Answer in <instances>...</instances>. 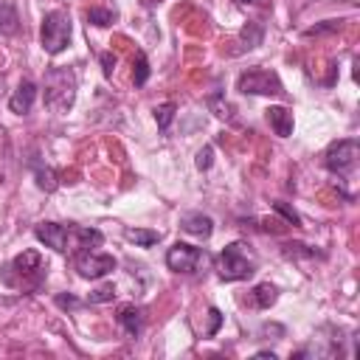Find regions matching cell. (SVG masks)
Returning <instances> with one entry per match:
<instances>
[{
  "instance_id": "1",
  "label": "cell",
  "mask_w": 360,
  "mask_h": 360,
  "mask_svg": "<svg viewBox=\"0 0 360 360\" xmlns=\"http://www.w3.org/2000/svg\"><path fill=\"white\" fill-rule=\"evenodd\" d=\"M37 239L45 242L48 248L68 253V250H87V248H98L101 245V231L96 228H79V225H59V222H39L34 228Z\"/></svg>"
},
{
  "instance_id": "2",
  "label": "cell",
  "mask_w": 360,
  "mask_h": 360,
  "mask_svg": "<svg viewBox=\"0 0 360 360\" xmlns=\"http://www.w3.org/2000/svg\"><path fill=\"white\" fill-rule=\"evenodd\" d=\"M76 73L70 68H51L45 73V84H42V96H45V107L51 112H68L76 101Z\"/></svg>"
},
{
  "instance_id": "3",
  "label": "cell",
  "mask_w": 360,
  "mask_h": 360,
  "mask_svg": "<svg viewBox=\"0 0 360 360\" xmlns=\"http://www.w3.org/2000/svg\"><path fill=\"white\" fill-rule=\"evenodd\" d=\"M219 278L222 281H242L256 273V256L248 250L245 242H231L219 253Z\"/></svg>"
},
{
  "instance_id": "4",
  "label": "cell",
  "mask_w": 360,
  "mask_h": 360,
  "mask_svg": "<svg viewBox=\"0 0 360 360\" xmlns=\"http://www.w3.org/2000/svg\"><path fill=\"white\" fill-rule=\"evenodd\" d=\"M45 270H42V259L37 250H22L20 256H14L11 264H6L3 281L8 287H37L42 281Z\"/></svg>"
},
{
  "instance_id": "5",
  "label": "cell",
  "mask_w": 360,
  "mask_h": 360,
  "mask_svg": "<svg viewBox=\"0 0 360 360\" xmlns=\"http://www.w3.org/2000/svg\"><path fill=\"white\" fill-rule=\"evenodd\" d=\"M39 39H42V48L48 53H62L70 42V14L56 8V11H48L45 20H42V31H39Z\"/></svg>"
},
{
  "instance_id": "6",
  "label": "cell",
  "mask_w": 360,
  "mask_h": 360,
  "mask_svg": "<svg viewBox=\"0 0 360 360\" xmlns=\"http://www.w3.org/2000/svg\"><path fill=\"white\" fill-rule=\"evenodd\" d=\"M236 87L245 93V96H281L284 87L278 82V76L273 70H264V68H250L239 76Z\"/></svg>"
},
{
  "instance_id": "7",
  "label": "cell",
  "mask_w": 360,
  "mask_h": 360,
  "mask_svg": "<svg viewBox=\"0 0 360 360\" xmlns=\"http://www.w3.org/2000/svg\"><path fill=\"white\" fill-rule=\"evenodd\" d=\"M357 166V141L354 138H343V141H335L329 149H326V169L338 177H349Z\"/></svg>"
},
{
  "instance_id": "8",
  "label": "cell",
  "mask_w": 360,
  "mask_h": 360,
  "mask_svg": "<svg viewBox=\"0 0 360 360\" xmlns=\"http://www.w3.org/2000/svg\"><path fill=\"white\" fill-rule=\"evenodd\" d=\"M205 262H208L205 250H200V248H194V245H186V242H174V245L169 248V253H166L169 270L186 273V276H188V273H197Z\"/></svg>"
},
{
  "instance_id": "9",
  "label": "cell",
  "mask_w": 360,
  "mask_h": 360,
  "mask_svg": "<svg viewBox=\"0 0 360 360\" xmlns=\"http://www.w3.org/2000/svg\"><path fill=\"white\" fill-rule=\"evenodd\" d=\"M76 270L84 278H101V276H107V273L115 270V259L110 253H98V250L87 248V250H79L76 253Z\"/></svg>"
},
{
  "instance_id": "10",
  "label": "cell",
  "mask_w": 360,
  "mask_h": 360,
  "mask_svg": "<svg viewBox=\"0 0 360 360\" xmlns=\"http://www.w3.org/2000/svg\"><path fill=\"white\" fill-rule=\"evenodd\" d=\"M34 98H37V84H34L31 79H22L20 87H17V93L8 98V107H11V112L25 115V112H31Z\"/></svg>"
},
{
  "instance_id": "11",
  "label": "cell",
  "mask_w": 360,
  "mask_h": 360,
  "mask_svg": "<svg viewBox=\"0 0 360 360\" xmlns=\"http://www.w3.org/2000/svg\"><path fill=\"white\" fill-rule=\"evenodd\" d=\"M180 228L186 231V233H191V236H200V239H208L211 233H214V219L208 217V214H186L183 219H180Z\"/></svg>"
},
{
  "instance_id": "12",
  "label": "cell",
  "mask_w": 360,
  "mask_h": 360,
  "mask_svg": "<svg viewBox=\"0 0 360 360\" xmlns=\"http://www.w3.org/2000/svg\"><path fill=\"white\" fill-rule=\"evenodd\" d=\"M267 124L273 127V132L278 138H287L292 135V112L287 107H270L267 110Z\"/></svg>"
},
{
  "instance_id": "13",
  "label": "cell",
  "mask_w": 360,
  "mask_h": 360,
  "mask_svg": "<svg viewBox=\"0 0 360 360\" xmlns=\"http://www.w3.org/2000/svg\"><path fill=\"white\" fill-rule=\"evenodd\" d=\"M118 323L127 332V338H138L143 332V315H141V309H135L129 304L118 309Z\"/></svg>"
},
{
  "instance_id": "14",
  "label": "cell",
  "mask_w": 360,
  "mask_h": 360,
  "mask_svg": "<svg viewBox=\"0 0 360 360\" xmlns=\"http://www.w3.org/2000/svg\"><path fill=\"white\" fill-rule=\"evenodd\" d=\"M20 28V14L11 0H0V34H14Z\"/></svg>"
},
{
  "instance_id": "15",
  "label": "cell",
  "mask_w": 360,
  "mask_h": 360,
  "mask_svg": "<svg viewBox=\"0 0 360 360\" xmlns=\"http://www.w3.org/2000/svg\"><path fill=\"white\" fill-rule=\"evenodd\" d=\"M276 298H278V290H276L270 281L256 284L253 292H250V301H253V307H259V309H267L270 304H276Z\"/></svg>"
},
{
  "instance_id": "16",
  "label": "cell",
  "mask_w": 360,
  "mask_h": 360,
  "mask_svg": "<svg viewBox=\"0 0 360 360\" xmlns=\"http://www.w3.org/2000/svg\"><path fill=\"white\" fill-rule=\"evenodd\" d=\"M127 239L135 242V245H141V248H152L160 239V233L158 231H146V228H129L127 231Z\"/></svg>"
},
{
  "instance_id": "17",
  "label": "cell",
  "mask_w": 360,
  "mask_h": 360,
  "mask_svg": "<svg viewBox=\"0 0 360 360\" xmlns=\"http://www.w3.org/2000/svg\"><path fill=\"white\" fill-rule=\"evenodd\" d=\"M146 79H149V62H146V53L141 51V53H138V59H135L132 82H135V87H141V84H146Z\"/></svg>"
},
{
  "instance_id": "18",
  "label": "cell",
  "mask_w": 360,
  "mask_h": 360,
  "mask_svg": "<svg viewBox=\"0 0 360 360\" xmlns=\"http://www.w3.org/2000/svg\"><path fill=\"white\" fill-rule=\"evenodd\" d=\"M37 186L45 188V191H53V188H56V174H53V169L37 166Z\"/></svg>"
},
{
  "instance_id": "19",
  "label": "cell",
  "mask_w": 360,
  "mask_h": 360,
  "mask_svg": "<svg viewBox=\"0 0 360 360\" xmlns=\"http://www.w3.org/2000/svg\"><path fill=\"white\" fill-rule=\"evenodd\" d=\"M87 20L93 25H110L115 20V11H110V8H90L87 11Z\"/></svg>"
},
{
  "instance_id": "20",
  "label": "cell",
  "mask_w": 360,
  "mask_h": 360,
  "mask_svg": "<svg viewBox=\"0 0 360 360\" xmlns=\"http://www.w3.org/2000/svg\"><path fill=\"white\" fill-rule=\"evenodd\" d=\"M112 298H115V287L104 284V287H98L96 292L87 295V304H104V301H112Z\"/></svg>"
},
{
  "instance_id": "21",
  "label": "cell",
  "mask_w": 360,
  "mask_h": 360,
  "mask_svg": "<svg viewBox=\"0 0 360 360\" xmlns=\"http://www.w3.org/2000/svg\"><path fill=\"white\" fill-rule=\"evenodd\" d=\"M155 118H158V127H160V129H169V124H172V118H174V104H160V107L155 110Z\"/></svg>"
},
{
  "instance_id": "22",
  "label": "cell",
  "mask_w": 360,
  "mask_h": 360,
  "mask_svg": "<svg viewBox=\"0 0 360 360\" xmlns=\"http://www.w3.org/2000/svg\"><path fill=\"white\" fill-rule=\"evenodd\" d=\"M242 39L248 42L245 48H256V45L262 42V25H259V22H250V34H248V31H242Z\"/></svg>"
},
{
  "instance_id": "23",
  "label": "cell",
  "mask_w": 360,
  "mask_h": 360,
  "mask_svg": "<svg viewBox=\"0 0 360 360\" xmlns=\"http://www.w3.org/2000/svg\"><path fill=\"white\" fill-rule=\"evenodd\" d=\"M211 155H214L211 146L200 149V152H197V169H208V166H211Z\"/></svg>"
},
{
  "instance_id": "24",
  "label": "cell",
  "mask_w": 360,
  "mask_h": 360,
  "mask_svg": "<svg viewBox=\"0 0 360 360\" xmlns=\"http://www.w3.org/2000/svg\"><path fill=\"white\" fill-rule=\"evenodd\" d=\"M101 70H104V76H112V70H115V56L112 53H101Z\"/></svg>"
},
{
  "instance_id": "25",
  "label": "cell",
  "mask_w": 360,
  "mask_h": 360,
  "mask_svg": "<svg viewBox=\"0 0 360 360\" xmlns=\"http://www.w3.org/2000/svg\"><path fill=\"white\" fill-rule=\"evenodd\" d=\"M273 208H276L278 214H284V217H287V222H295V225H298V214H295V211H290L284 202H273Z\"/></svg>"
},
{
  "instance_id": "26",
  "label": "cell",
  "mask_w": 360,
  "mask_h": 360,
  "mask_svg": "<svg viewBox=\"0 0 360 360\" xmlns=\"http://www.w3.org/2000/svg\"><path fill=\"white\" fill-rule=\"evenodd\" d=\"M56 304H59L62 309H73V307H79V301H76L73 295H56Z\"/></svg>"
},
{
  "instance_id": "27",
  "label": "cell",
  "mask_w": 360,
  "mask_h": 360,
  "mask_svg": "<svg viewBox=\"0 0 360 360\" xmlns=\"http://www.w3.org/2000/svg\"><path fill=\"white\" fill-rule=\"evenodd\" d=\"M208 315H211V326H208V335H214V332L219 329V321H222V315H219V309H208Z\"/></svg>"
},
{
  "instance_id": "28",
  "label": "cell",
  "mask_w": 360,
  "mask_h": 360,
  "mask_svg": "<svg viewBox=\"0 0 360 360\" xmlns=\"http://www.w3.org/2000/svg\"><path fill=\"white\" fill-rule=\"evenodd\" d=\"M239 3H250V6H267V0H239Z\"/></svg>"
}]
</instances>
